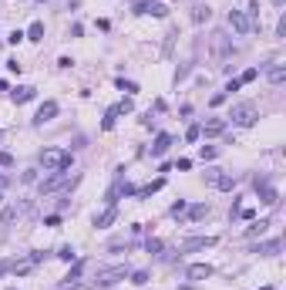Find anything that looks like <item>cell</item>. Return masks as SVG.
<instances>
[{
  "instance_id": "cell-1",
  "label": "cell",
  "mask_w": 286,
  "mask_h": 290,
  "mask_svg": "<svg viewBox=\"0 0 286 290\" xmlns=\"http://www.w3.org/2000/svg\"><path fill=\"white\" fill-rule=\"evenodd\" d=\"M41 166L47 172H64V169H71V152L67 149H44L41 152Z\"/></svg>"
},
{
  "instance_id": "cell-2",
  "label": "cell",
  "mask_w": 286,
  "mask_h": 290,
  "mask_svg": "<svg viewBox=\"0 0 286 290\" xmlns=\"http://www.w3.org/2000/svg\"><path fill=\"white\" fill-rule=\"evenodd\" d=\"M256 118H259V112H256L253 101H242V105H236V108L229 112V122H232V125H239V128H249Z\"/></svg>"
},
{
  "instance_id": "cell-3",
  "label": "cell",
  "mask_w": 286,
  "mask_h": 290,
  "mask_svg": "<svg viewBox=\"0 0 286 290\" xmlns=\"http://www.w3.org/2000/svg\"><path fill=\"white\" fill-rule=\"evenodd\" d=\"M209 44H212V57H216V61H226V57L232 54V41H229L226 31H216L209 37Z\"/></svg>"
},
{
  "instance_id": "cell-4",
  "label": "cell",
  "mask_w": 286,
  "mask_h": 290,
  "mask_svg": "<svg viewBox=\"0 0 286 290\" xmlns=\"http://www.w3.org/2000/svg\"><path fill=\"white\" fill-rule=\"evenodd\" d=\"M77 179H81V176H71V179H67V169H64V172H51V176L41 182V192H57L61 186H67V189H71Z\"/></svg>"
},
{
  "instance_id": "cell-5",
  "label": "cell",
  "mask_w": 286,
  "mask_h": 290,
  "mask_svg": "<svg viewBox=\"0 0 286 290\" xmlns=\"http://www.w3.org/2000/svg\"><path fill=\"white\" fill-rule=\"evenodd\" d=\"M206 182L216 186V189H222V192H229L232 186H236V176H232V172H222V169H206Z\"/></svg>"
},
{
  "instance_id": "cell-6",
  "label": "cell",
  "mask_w": 286,
  "mask_h": 290,
  "mask_svg": "<svg viewBox=\"0 0 286 290\" xmlns=\"http://www.w3.org/2000/svg\"><path fill=\"white\" fill-rule=\"evenodd\" d=\"M229 27L239 34V37H246V34L253 31V21H249V14H246V11H229Z\"/></svg>"
},
{
  "instance_id": "cell-7",
  "label": "cell",
  "mask_w": 286,
  "mask_h": 290,
  "mask_svg": "<svg viewBox=\"0 0 286 290\" xmlns=\"http://www.w3.org/2000/svg\"><path fill=\"white\" fill-rule=\"evenodd\" d=\"M253 186H256V192H259V199H263L266 206H276V199H279V196H276V189L269 186V179H266V176H256Z\"/></svg>"
},
{
  "instance_id": "cell-8",
  "label": "cell",
  "mask_w": 286,
  "mask_h": 290,
  "mask_svg": "<svg viewBox=\"0 0 286 290\" xmlns=\"http://www.w3.org/2000/svg\"><path fill=\"white\" fill-rule=\"evenodd\" d=\"M135 14H152V17H168V7L162 0H138L135 4Z\"/></svg>"
},
{
  "instance_id": "cell-9",
  "label": "cell",
  "mask_w": 286,
  "mask_h": 290,
  "mask_svg": "<svg viewBox=\"0 0 286 290\" xmlns=\"http://www.w3.org/2000/svg\"><path fill=\"white\" fill-rule=\"evenodd\" d=\"M128 277V270L125 267H108V270H101L98 273V287H115L118 280H125Z\"/></svg>"
},
{
  "instance_id": "cell-10",
  "label": "cell",
  "mask_w": 286,
  "mask_h": 290,
  "mask_svg": "<svg viewBox=\"0 0 286 290\" xmlns=\"http://www.w3.org/2000/svg\"><path fill=\"white\" fill-rule=\"evenodd\" d=\"M27 209H31V202H21V206H7V209L0 212V233H7V226H11L14 220L21 216V212H27Z\"/></svg>"
},
{
  "instance_id": "cell-11",
  "label": "cell",
  "mask_w": 286,
  "mask_h": 290,
  "mask_svg": "<svg viewBox=\"0 0 286 290\" xmlns=\"http://www.w3.org/2000/svg\"><path fill=\"white\" fill-rule=\"evenodd\" d=\"M54 115H57V101H44V105L37 108V115H34V125H47V122H54Z\"/></svg>"
},
{
  "instance_id": "cell-12",
  "label": "cell",
  "mask_w": 286,
  "mask_h": 290,
  "mask_svg": "<svg viewBox=\"0 0 286 290\" xmlns=\"http://www.w3.org/2000/svg\"><path fill=\"white\" fill-rule=\"evenodd\" d=\"M206 246H216V236H192L182 243V253H192V250H206Z\"/></svg>"
},
{
  "instance_id": "cell-13",
  "label": "cell",
  "mask_w": 286,
  "mask_h": 290,
  "mask_svg": "<svg viewBox=\"0 0 286 290\" xmlns=\"http://www.w3.org/2000/svg\"><path fill=\"white\" fill-rule=\"evenodd\" d=\"M226 125H229L226 118H209L206 125H199V132H202V135H209V138H216V135L226 132Z\"/></svg>"
},
{
  "instance_id": "cell-14",
  "label": "cell",
  "mask_w": 286,
  "mask_h": 290,
  "mask_svg": "<svg viewBox=\"0 0 286 290\" xmlns=\"http://www.w3.org/2000/svg\"><path fill=\"white\" fill-rule=\"evenodd\" d=\"M283 250V240H266V243H256L253 253H259V257H276Z\"/></svg>"
},
{
  "instance_id": "cell-15",
  "label": "cell",
  "mask_w": 286,
  "mask_h": 290,
  "mask_svg": "<svg viewBox=\"0 0 286 290\" xmlns=\"http://www.w3.org/2000/svg\"><path fill=\"white\" fill-rule=\"evenodd\" d=\"M34 95H37V88H31V85H21V88L11 91L14 105H27V101H34Z\"/></svg>"
},
{
  "instance_id": "cell-16",
  "label": "cell",
  "mask_w": 286,
  "mask_h": 290,
  "mask_svg": "<svg viewBox=\"0 0 286 290\" xmlns=\"http://www.w3.org/2000/svg\"><path fill=\"white\" fill-rule=\"evenodd\" d=\"M185 277L188 280H209L212 277V267H209V263H192V267L185 270Z\"/></svg>"
},
{
  "instance_id": "cell-17",
  "label": "cell",
  "mask_w": 286,
  "mask_h": 290,
  "mask_svg": "<svg viewBox=\"0 0 286 290\" xmlns=\"http://www.w3.org/2000/svg\"><path fill=\"white\" fill-rule=\"evenodd\" d=\"M115 220H118V206H108V209L101 212V216H94V226H98V230H108Z\"/></svg>"
},
{
  "instance_id": "cell-18",
  "label": "cell",
  "mask_w": 286,
  "mask_h": 290,
  "mask_svg": "<svg viewBox=\"0 0 286 290\" xmlns=\"http://www.w3.org/2000/svg\"><path fill=\"white\" fill-rule=\"evenodd\" d=\"M188 17H192V24H206L212 17V11H209V4H196L192 11H188Z\"/></svg>"
},
{
  "instance_id": "cell-19",
  "label": "cell",
  "mask_w": 286,
  "mask_h": 290,
  "mask_svg": "<svg viewBox=\"0 0 286 290\" xmlns=\"http://www.w3.org/2000/svg\"><path fill=\"white\" fill-rule=\"evenodd\" d=\"M168 145H172V135L162 132V135H158V138L152 142V156H155V159H158V156H165V152H168Z\"/></svg>"
},
{
  "instance_id": "cell-20",
  "label": "cell",
  "mask_w": 286,
  "mask_h": 290,
  "mask_svg": "<svg viewBox=\"0 0 286 290\" xmlns=\"http://www.w3.org/2000/svg\"><path fill=\"white\" fill-rule=\"evenodd\" d=\"M24 41H34V44H37V41H44V24H41V21H34L31 27L24 31Z\"/></svg>"
},
{
  "instance_id": "cell-21",
  "label": "cell",
  "mask_w": 286,
  "mask_h": 290,
  "mask_svg": "<svg viewBox=\"0 0 286 290\" xmlns=\"http://www.w3.org/2000/svg\"><path fill=\"white\" fill-rule=\"evenodd\" d=\"M266 78L273 81V85H283V81H286V64H269Z\"/></svg>"
},
{
  "instance_id": "cell-22",
  "label": "cell",
  "mask_w": 286,
  "mask_h": 290,
  "mask_svg": "<svg viewBox=\"0 0 286 290\" xmlns=\"http://www.w3.org/2000/svg\"><path fill=\"white\" fill-rule=\"evenodd\" d=\"M162 182H165V179H155V182H148V186H142V189H135V196H138V199H145V196H152V192L162 189Z\"/></svg>"
},
{
  "instance_id": "cell-23",
  "label": "cell",
  "mask_w": 286,
  "mask_h": 290,
  "mask_svg": "<svg viewBox=\"0 0 286 290\" xmlns=\"http://www.w3.org/2000/svg\"><path fill=\"white\" fill-rule=\"evenodd\" d=\"M199 156H202V162H212V159L219 156V149H216V145H202V149H199Z\"/></svg>"
},
{
  "instance_id": "cell-24",
  "label": "cell",
  "mask_w": 286,
  "mask_h": 290,
  "mask_svg": "<svg viewBox=\"0 0 286 290\" xmlns=\"http://www.w3.org/2000/svg\"><path fill=\"white\" fill-rule=\"evenodd\" d=\"M206 212H209V206H206V202H196V206L188 209V216H192V220H202Z\"/></svg>"
},
{
  "instance_id": "cell-25",
  "label": "cell",
  "mask_w": 286,
  "mask_h": 290,
  "mask_svg": "<svg viewBox=\"0 0 286 290\" xmlns=\"http://www.w3.org/2000/svg\"><path fill=\"white\" fill-rule=\"evenodd\" d=\"M115 118H118V112H115V108H108V115H105L101 128H105V132H111V128H115Z\"/></svg>"
},
{
  "instance_id": "cell-26",
  "label": "cell",
  "mask_w": 286,
  "mask_h": 290,
  "mask_svg": "<svg viewBox=\"0 0 286 290\" xmlns=\"http://www.w3.org/2000/svg\"><path fill=\"white\" fill-rule=\"evenodd\" d=\"M256 78H259V71L249 67V71H242V75H239V85H249V81H256Z\"/></svg>"
},
{
  "instance_id": "cell-27",
  "label": "cell",
  "mask_w": 286,
  "mask_h": 290,
  "mask_svg": "<svg viewBox=\"0 0 286 290\" xmlns=\"http://www.w3.org/2000/svg\"><path fill=\"white\" fill-rule=\"evenodd\" d=\"M57 257L64 260V263H71V260H77V253L71 250V246H61V250H57Z\"/></svg>"
},
{
  "instance_id": "cell-28",
  "label": "cell",
  "mask_w": 286,
  "mask_h": 290,
  "mask_svg": "<svg viewBox=\"0 0 286 290\" xmlns=\"http://www.w3.org/2000/svg\"><path fill=\"white\" fill-rule=\"evenodd\" d=\"M118 88H121V91H128V95H135V91H138V85H135V81H125V78H118Z\"/></svg>"
},
{
  "instance_id": "cell-29",
  "label": "cell",
  "mask_w": 286,
  "mask_h": 290,
  "mask_svg": "<svg viewBox=\"0 0 286 290\" xmlns=\"http://www.w3.org/2000/svg\"><path fill=\"white\" fill-rule=\"evenodd\" d=\"M115 112H118V115H128V112H132V98L118 101V105H115Z\"/></svg>"
},
{
  "instance_id": "cell-30",
  "label": "cell",
  "mask_w": 286,
  "mask_h": 290,
  "mask_svg": "<svg viewBox=\"0 0 286 290\" xmlns=\"http://www.w3.org/2000/svg\"><path fill=\"white\" fill-rule=\"evenodd\" d=\"M185 138H188V142H199V138H202V132H199V125H188Z\"/></svg>"
},
{
  "instance_id": "cell-31",
  "label": "cell",
  "mask_w": 286,
  "mask_h": 290,
  "mask_svg": "<svg viewBox=\"0 0 286 290\" xmlns=\"http://www.w3.org/2000/svg\"><path fill=\"white\" fill-rule=\"evenodd\" d=\"M132 283H138V287H142V283H148V273H145V270H135V273H132Z\"/></svg>"
},
{
  "instance_id": "cell-32",
  "label": "cell",
  "mask_w": 286,
  "mask_h": 290,
  "mask_svg": "<svg viewBox=\"0 0 286 290\" xmlns=\"http://www.w3.org/2000/svg\"><path fill=\"white\" fill-rule=\"evenodd\" d=\"M0 169H14V156L11 152H0Z\"/></svg>"
},
{
  "instance_id": "cell-33",
  "label": "cell",
  "mask_w": 286,
  "mask_h": 290,
  "mask_svg": "<svg viewBox=\"0 0 286 290\" xmlns=\"http://www.w3.org/2000/svg\"><path fill=\"white\" fill-rule=\"evenodd\" d=\"M266 226H269V223H266V220H259V223H253V226H249V233H266Z\"/></svg>"
},
{
  "instance_id": "cell-34",
  "label": "cell",
  "mask_w": 286,
  "mask_h": 290,
  "mask_svg": "<svg viewBox=\"0 0 286 290\" xmlns=\"http://www.w3.org/2000/svg\"><path fill=\"white\" fill-rule=\"evenodd\" d=\"M276 37H286V14L279 17V24H276Z\"/></svg>"
},
{
  "instance_id": "cell-35",
  "label": "cell",
  "mask_w": 286,
  "mask_h": 290,
  "mask_svg": "<svg viewBox=\"0 0 286 290\" xmlns=\"http://www.w3.org/2000/svg\"><path fill=\"white\" fill-rule=\"evenodd\" d=\"M14 270V260H0V277H4V273H11Z\"/></svg>"
},
{
  "instance_id": "cell-36",
  "label": "cell",
  "mask_w": 286,
  "mask_h": 290,
  "mask_svg": "<svg viewBox=\"0 0 286 290\" xmlns=\"http://www.w3.org/2000/svg\"><path fill=\"white\" fill-rule=\"evenodd\" d=\"M7 41H11V44H21V41H24V31H11V37H7Z\"/></svg>"
},
{
  "instance_id": "cell-37",
  "label": "cell",
  "mask_w": 286,
  "mask_h": 290,
  "mask_svg": "<svg viewBox=\"0 0 286 290\" xmlns=\"http://www.w3.org/2000/svg\"><path fill=\"white\" fill-rule=\"evenodd\" d=\"M239 88H242V85H239V78H232L229 85H226V95H232V91H239Z\"/></svg>"
},
{
  "instance_id": "cell-38",
  "label": "cell",
  "mask_w": 286,
  "mask_h": 290,
  "mask_svg": "<svg viewBox=\"0 0 286 290\" xmlns=\"http://www.w3.org/2000/svg\"><path fill=\"white\" fill-rule=\"evenodd\" d=\"M162 250V240H148V253H158Z\"/></svg>"
},
{
  "instance_id": "cell-39",
  "label": "cell",
  "mask_w": 286,
  "mask_h": 290,
  "mask_svg": "<svg viewBox=\"0 0 286 290\" xmlns=\"http://www.w3.org/2000/svg\"><path fill=\"white\" fill-rule=\"evenodd\" d=\"M226 98H229V95H226V91H219V95H212V101H209V105H222Z\"/></svg>"
},
{
  "instance_id": "cell-40",
  "label": "cell",
  "mask_w": 286,
  "mask_h": 290,
  "mask_svg": "<svg viewBox=\"0 0 286 290\" xmlns=\"http://www.w3.org/2000/svg\"><path fill=\"white\" fill-rule=\"evenodd\" d=\"M273 4H276V7H283V4H286V0H273Z\"/></svg>"
},
{
  "instance_id": "cell-41",
  "label": "cell",
  "mask_w": 286,
  "mask_h": 290,
  "mask_svg": "<svg viewBox=\"0 0 286 290\" xmlns=\"http://www.w3.org/2000/svg\"><path fill=\"white\" fill-rule=\"evenodd\" d=\"M263 290H273V287H263Z\"/></svg>"
},
{
  "instance_id": "cell-42",
  "label": "cell",
  "mask_w": 286,
  "mask_h": 290,
  "mask_svg": "<svg viewBox=\"0 0 286 290\" xmlns=\"http://www.w3.org/2000/svg\"><path fill=\"white\" fill-rule=\"evenodd\" d=\"M0 199H4V192H0Z\"/></svg>"
}]
</instances>
